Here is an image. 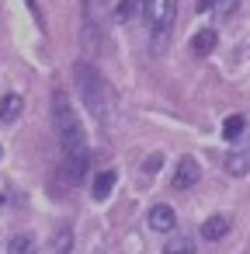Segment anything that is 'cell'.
Returning a JSON list of instances; mask_svg holds the SVG:
<instances>
[{
	"instance_id": "cell-1",
	"label": "cell",
	"mask_w": 250,
	"mask_h": 254,
	"mask_svg": "<svg viewBox=\"0 0 250 254\" xmlns=\"http://www.w3.org/2000/svg\"><path fill=\"white\" fill-rule=\"evenodd\" d=\"M52 126H56V136L63 146V174L70 185H80L87 174V164H91V150H87L84 126H80V119L63 91L52 94Z\"/></svg>"
},
{
	"instance_id": "cell-2",
	"label": "cell",
	"mask_w": 250,
	"mask_h": 254,
	"mask_svg": "<svg viewBox=\"0 0 250 254\" xmlns=\"http://www.w3.org/2000/svg\"><path fill=\"white\" fill-rule=\"evenodd\" d=\"M73 80H77V91H80L87 112H91L101 126H108V122H111L115 98H111V87L104 84V77H101L91 63H77V66H73Z\"/></svg>"
},
{
	"instance_id": "cell-3",
	"label": "cell",
	"mask_w": 250,
	"mask_h": 254,
	"mask_svg": "<svg viewBox=\"0 0 250 254\" xmlns=\"http://www.w3.org/2000/svg\"><path fill=\"white\" fill-rule=\"evenodd\" d=\"M108 18H111V0H84V46L87 49L101 46Z\"/></svg>"
},
{
	"instance_id": "cell-4",
	"label": "cell",
	"mask_w": 250,
	"mask_h": 254,
	"mask_svg": "<svg viewBox=\"0 0 250 254\" xmlns=\"http://www.w3.org/2000/svg\"><path fill=\"white\" fill-rule=\"evenodd\" d=\"M143 14L150 21V32L156 39V46L170 35L174 18H177V0H143Z\"/></svg>"
},
{
	"instance_id": "cell-5",
	"label": "cell",
	"mask_w": 250,
	"mask_h": 254,
	"mask_svg": "<svg viewBox=\"0 0 250 254\" xmlns=\"http://www.w3.org/2000/svg\"><path fill=\"white\" fill-rule=\"evenodd\" d=\"M198 174H201L198 160H195V157H181V164H177V174H174V188H177V191H188V188L198 181Z\"/></svg>"
},
{
	"instance_id": "cell-6",
	"label": "cell",
	"mask_w": 250,
	"mask_h": 254,
	"mask_svg": "<svg viewBox=\"0 0 250 254\" xmlns=\"http://www.w3.org/2000/svg\"><path fill=\"white\" fill-rule=\"evenodd\" d=\"M174 226H177V216H174L170 205H153V209H150V230H156V233H170Z\"/></svg>"
},
{
	"instance_id": "cell-7",
	"label": "cell",
	"mask_w": 250,
	"mask_h": 254,
	"mask_svg": "<svg viewBox=\"0 0 250 254\" xmlns=\"http://www.w3.org/2000/svg\"><path fill=\"white\" fill-rule=\"evenodd\" d=\"M226 171H229L233 178H243V174L250 171V146H233V150L226 153Z\"/></svg>"
},
{
	"instance_id": "cell-8",
	"label": "cell",
	"mask_w": 250,
	"mask_h": 254,
	"mask_svg": "<svg viewBox=\"0 0 250 254\" xmlns=\"http://www.w3.org/2000/svg\"><path fill=\"white\" fill-rule=\"evenodd\" d=\"M115 181H118V174L108 167V171H101L98 178H94V185H91V195L98 198V202H104L108 195H111V188H115Z\"/></svg>"
},
{
	"instance_id": "cell-9",
	"label": "cell",
	"mask_w": 250,
	"mask_h": 254,
	"mask_svg": "<svg viewBox=\"0 0 250 254\" xmlns=\"http://www.w3.org/2000/svg\"><path fill=\"white\" fill-rule=\"evenodd\" d=\"M21 108H25L21 94H4L0 98V122H14L21 115Z\"/></svg>"
},
{
	"instance_id": "cell-10",
	"label": "cell",
	"mask_w": 250,
	"mask_h": 254,
	"mask_svg": "<svg viewBox=\"0 0 250 254\" xmlns=\"http://www.w3.org/2000/svg\"><path fill=\"white\" fill-rule=\"evenodd\" d=\"M226 230H229V219L226 216H212V219L201 223V237L205 240H219V237H226Z\"/></svg>"
},
{
	"instance_id": "cell-11",
	"label": "cell",
	"mask_w": 250,
	"mask_h": 254,
	"mask_svg": "<svg viewBox=\"0 0 250 254\" xmlns=\"http://www.w3.org/2000/svg\"><path fill=\"white\" fill-rule=\"evenodd\" d=\"M191 49H195L198 56H208V53L215 49V32H212V28H201V32L191 39Z\"/></svg>"
},
{
	"instance_id": "cell-12",
	"label": "cell",
	"mask_w": 250,
	"mask_h": 254,
	"mask_svg": "<svg viewBox=\"0 0 250 254\" xmlns=\"http://www.w3.org/2000/svg\"><path fill=\"white\" fill-rule=\"evenodd\" d=\"M198 11H215L219 18H229L236 11V0H198Z\"/></svg>"
},
{
	"instance_id": "cell-13",
	"label": "cell",
	"mask_w": 250,
	"mask_h": 254,
	"mask_svg": "<svg viewBox=\"0 0 250 254\" xmlns=\"http://www.w3.org/2000/svg\"><path fill=\"white\" fill-rule=\"evenodd\" d=\"M7 254H35V240H32L28 233H18V237H11V244H7Z\"/></svg>"
},
{
	"instance_id": "cell-14",
	"label": "cell",
	"mask_w": 250,
	"mask_h": 254,
	"mask_svg": "<svg viewBox=\"0 0 250 254\" xmlns=\"http://www.w3.org/2000/svg\"><path fill=\"white\" fill-rule=\"evenodd\" d=\"M243 129H247V119H243V115H229L226 126H222V136H226V139H240Z\"/></svg>"
},
{
	"instance_id": "cell-15",
	"label": "cell",
	"mask_w": 250,
	"mask_h": 254,
	"mask_svg": "<svg viewBox=\"0 0 250 254\" xmlns=\"http://www.w3.org/2000/svg\"><path fill=\"white\" fill-rule=\"evenodd\" d=\"M139 11H143V0H122L118 11H115V18H118V21H129V18H136Z\"/></svg>"
},
{
	"instance_id": "cell-16",
	"label": "cell",
	"mask_w": 250,
	"mask_h": 254,
	"mask_svg": "<svg viewBox=\"0 0 250 254\" xmlns=\"http://www.w3.org/2000/svg\"><path fill=\"white\" fill-rule=\"evenodd\" d=\"M52 247H56V254H70V247H73V233H70V226H59Z\"/></svg>"
},
{
	"instance_id": "cell-17",
	"label": "cell",
	"mask_w": 250,
	"mask_h": 254,
	"mask_svg": "<svg viewBox=\"0 0 250 254\" xmlns=\"http://www.w3.org/2000/svg\"><path fill=\"white\" fill-rule=\"evenodd\" d=\"M163 254H195V247H191V240H170Z\"/></svg>"
},
{
	"instance_id": "cell-18",
	"label": "cell",
	"mask_w": 250,
	"mask_h": 254,
	"mask_svg": "<svg viewBox=\"0 0 250 254\" xmlns=\"http://www.w3.org/2000/svg\"><path fill=\"white\" fill-rule=\"evenodd\" d=\"M160 164H163V157H160V153H153V157L146 160V167H143V171H146V174H153V171H156Z\"/></svg>"
},
{
	"instance_id": "cell-19",
	"label": "cell",
	"mask_w": 250,
	"mask_h": 254,
	"mask_svg": "<svg viewBox=\"0 0 250 254\" xmlns=\"http://www.w3.org/2000/svg\"><path fill=\"white\" fill-rule=\"evenodd\" d=\"M28 7H32V11H35V14H39V0H28Z\"/></svg>"
},
{
	"instance_id": "cell-20",
	"label": "cell",
	"mask_w": 250,
	"mask_h": 254,
	"mask_svg": "<svg viewBox=\"0 0 250 254\" xmlns=\"http://www.w3.org/2000/svg\"><path fill=\"white\" fill-rule=\"evenodd\" d=\"M0 157H4V150H0Z\"/></svg>"
}]
</instances>
